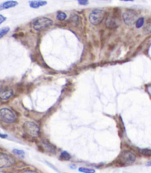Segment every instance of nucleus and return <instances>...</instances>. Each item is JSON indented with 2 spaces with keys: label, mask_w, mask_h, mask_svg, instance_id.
Returning <instances> with one entry per match:
<instances>
[{
  "label": "nucleus",
  "mask_w": 151,
  "mask_h": 173,
  "mask_svg": "<svg viewBox=\"0 0 151 173\" xmlns=\"http://www.w3.org/2000/svg\"><path fill=\"white\" fill-rule=\"evenodd\" d=\"M105 14L106 11L103 9H94L89 15V20L91 24L98 25L104 19Z\"/></svg>",
  "instance_id": "nucleus-3"
},
{
  "label": "nucleus",
  "mask_w": 151,
  "mask_h": 173,
  "mask_svg": "<svg viewBox=\"0 0 151 173\" xmlns=\"http://www.w3.org/2000/svg\"><path fill=\"white\" fill-rule=\"evenodd\" d=\"M60 159L63 160V161H69V160L71 159L70 154L68 153L66 151L62 152L61 154L60 155Z\"/></svg>",
  "instance_id": "nucleus-12"
},
{
  "label": "nucleus",
  "mask_w": 151,
  "mask_h": 173,
  "mask_svg": "<svg viewBox=\"0 0 151 173\" xmlns=\"http://www.w3.org/2000/svg\"><path fill=\"white\" fill-rule=\"evenodd\" d=\"M106 25L109 29H114L119 26V22L114 15H110L106 21Z\"/></svg>",
  "instance_id": "nucleus-8"
},
{
  "label": "nucleus",
  "mask_w": 151,
  "mask_h": 173,
  "mask_svg": "<svg viewBox=\"0 0 151 173\" xmlns=\"http://www.w3.org/2000/svg\"><path fill=\"white\" fill-rule=\"evenodd\" d=\"M78 171L82 173H95L94 169L86 167H80L78 169Z\"/></svg>",
  "instance_id": "nucleus-14"
},
{
  "label": "nucleus",
  "mask_w": 151,
  "mask_h": 173,
  "mask_svg": "<svg viewBox=\"0 0 151 173\" xmlns=\"http://www.w3.org/2000/svg\"><path fill=\"white\" fill-rule=\"evenodd\" d=\"M1 87H2V84H1V82H0V90H1Z\"/></svg>",
  "instance_id": "nucleus-27"
},
{
  "label": "nucleus",
  "mask_w": 151,
  "mask_h": 173,
  "mask_svg": "<svg viewBox=\"0 0 151 173\" xmlns=\"http://www.w3.org/2000/svg\"><path fill=\"white\" fill-rule=\"evenodd\" d=\"M47 2L44 0H36V1H30V6L32 8H39L40 7L46 5Z\"/></svg>",
  "instance_id": "nucleus-11"
},
{
  "label": "nucleus",
  "mask_w": 151,
  "mask_h": 173,
  "mask_svg": "<svg viewBox=\"0 0 151 173\" xmlns=\"http://www.w3.org/2000/svg\"><path fill=\"white\" fill-rule=\"evenodd\" d=\"M13 96V92L12 90H5L0 91V99L6 101Z\"/></svg>",
  "instance_id": "nucleus-10"
},
{
  "label": "nucleus",
  "mask_w": 151,
  "mask_h": 173,
  "mask_svg": "<svg viewBox=\"0 0 151 173\" xmlns=\"http://www.w3.org/2000/svg\"><path fill=\"white\" fill-rule=\"evenodd\" d=\"M52 24L53 21L50 18L47 17H41L34 20V21L33 22V27L36 31H41L50 27V26H52Z\"/></svg>",
  "instance_id": "nucleus-2"
},
{
  "label": "nucleus",
  "mask_w": 151,
  "mask_h": 173,
  "mask_svg": "<svg viewBox=\"0 0 151 173\" xmlns=\"http://www.w3.org/2000/svg\"><path fill=\"white\" fill-rule=\"evenodd\" d=\"M77 1L80 5H86L89 3V0H77Z\"/></svg>",
  "instance_id": "nucleus-21"
},
{
  "label": "nucleus",
  "mask_w": 151,
  "mask_h": 173,
  "mask_svg": "<svg viewBox=\"0 0 151 173\" xmlns=\"http://www.w3.org/2000/svg\"><path fill=\"white\" fill-rule=\"evenodd\" d=\"M22 173H37V172H35V171H33V170H26Z\"/></svg>",
  "instance_id": "nucleus-23"
},
{
  "label": "nucleus",
  "mask_w": 151,
  "mask_h": 173,
  "mask_svg": "<svg viewBox=\"0 0 151 173\" xmlns=\"http://www.w3.org/2000/svg\"><path fill=\"white\" fill-rule=\"evenodd\" d=\"M23 129L27 134L33 137H38L40 133V128L39 125L34 122H25L23 125Z\"/></svg>",
  "instance_id": "nucleus-4"
},
{
  "label": "nucleus",
  "mask_w": 151,
  "mask_h": 173,
  "mask_svg": "<svg viewBox=\"0 0 151 173\" xmlns=\"http://www.w3.org/2000/svg\"><path fill=\"white\" fill-rule=\"evenodd\" d=\"M7 137V134H0V138H2V139H4V138Z\"/></svg>",
  "instance_id": "nucleus-24"
},
{
  "label": "nucleus",
  "mask_w": 151,
  "mask_h": 173,
  "mask_svg": "<svg viewBox=\"0 0 151 173\" xmlns=\"http://www.w3.org/2000/svg\"><path fill=\"white\" fill-rule=\"evenodd\" d=\"M15 163V158L7 153H0V169L8 168Z\"/></svg>",
  "instance_id": "nucleus-5"
},
{
  "label": "nucleus",
  "mask_w": 151,
  "mask_h": 173,
  "mask_svg": "<svg viewBox=\"0 0 151 173\" xmlns=\"http://www.w3.org/2000/svg\"><path fill=\"white\" fill-rule=\"evenodd\" d=\"M9 31H10V28H9L8 27L1 28V29H0V38L4 37L6 34H7V32H8Z\"/></svg>",
  "instance_id": "nucleus-17"
},
{
  "label": "nucleus",
  "mask_w": 151,
  "mask_h": 173,
  "mask_svg": "<svg viewBox=\"0 0 151 173\" xmlns=\"http://www.w3.org/2000/svg\"><path fill=\"white\" fill-rule=\"evenodd\" d=\"M16 115L7 108H2L0 109V120L3 123L11 124L16 121Z\"/></svg>",
  "instance_id": "nucleus-1"
},
{
  "label": "nucleus",
  "mask_w": 151,
  "mask_h": 173,
  "mask_svg": "<svg viewBox=\"0 0 151 173\" xmlns=\"http://www.w3.org/2000/svg\"><path fill=\"white\" fill-rule=\"evenodd\" d=\"M137 13L136 11L133 10H125L123 13L122 15V18H123L124 22L128 26H132L135 24L136 21L137 20Z\"/></svg>",
  "instance_id": "nucleus-7"
},
{
  "label": "nucleus",
  "mask_w": 151,
  "mask_h": 173,
  "mask_svg": "<svg viewBox=\"0 0 151 173\" xmlns=\"http://www.w3.org/2000/svg\"><path fill=\"white\" fill-rule=\"evenodd\" d=\"M144 24V18L143 17H140V18H137V20L135 22V24H136V27L138 29H140L143 27Z\"/></svg>",
  "instance_id": "nucleus-13"
},
{
  "label": "nucleus",
  "mask_w": 151,
  "mask_h": 173,
  "mask_svg": "<svg viewBox=\"0 0 151 173\" xmlns=\"http://www.w3.org/2000/svg\"><path fill=\"white\" fill-rule=\"evenodd\" d=\"M66 17H67L66 14L63 12H60V11L57 13V15H56L57 19L60 21H64L66 18Z\"/></svg>",
  "instance_id": "nucleus-16"
},
{
  "label": "nucleus",
  "mask_w": 151,
  "mask_h": 173,
  "mask_svg": "<svg viewBox=\"0 0 151 173\" xmlns=\"http://www.w3.org/2000/svg\"><path fill=\"white\" fill-rule=\"evenodd\" d=\"M143 32L144 34H150L151 33V21L148 22V23L146 24V26L144 27V29H143Z\"/></svg>",
  "instance_id": "nucleus-18"
},
{
  "label": "nucleus",
  "mask_w": 151,
  "mask_h": 173,
  "mask_svg": "<svg viewBox=\"0 0 151 173\" xmlns=\"http://www.w3.org/2000/svg\"><path fill=\"white\" fill-rule=\"evenodd\" d=\"M146 166H151V161H148L147 163H146Z\"/></svg>",
  "instance_id": "nucleus-25"
},
{
  "label": "nucleus",
  "mask_w": 151,
  "mask_h": 173,
  "mask_svg": "<svg viewBox=\"0 0 151 173\" xmlns=\"http://www.w3.org/2000/svg\"><path fill=\"white\" fill-rule=\"evenodd\" d=\"M13 153L21 157H24V155H25V152L22 150H18V149H14V150H13Z\"/></svg>",
  "instance_id": "nucleus-19"
},
{
  "label": "nucleus",
  "mask_w": 151,
  "mask_h": 173,
  "mask_svg": "<svg viewBox=\"0 0 151 173\" xmlns=\"http://www.w3.org/2000/svg\"><path fill=\"white\" fill-rule=\"evenodd\" d=\"M119 161L122 165H130L135 162L136 155L131 151H124L120 155Z\"/></svg>",
  "instance_id": "nucleus-6"
},
{
  "label": "nucleus",
  "mask_w": 151,
  "mask_h": 173,
  "mask_svg": "<svg viewBox=\"0 0 151 173\" xmlns=\"http://www.w3.org/2000/svg\"><path fill=\"white\" fill-rule=\"evenodd\" d=\"M18 4V2L16 1H13V0H10V1H4L0 4V10H7V9L12 8V7H16Z\"/></svg>",
  "instance_id": "nucleus-9"
},
{
  "label": "nucleus",
  "mask_w": 151,
  "mask_h": 173,
  "mask_svg": "<svg viewBox=\"0 0 151 173\" xmlns=\"http://www.w3.org/2000/svg\"><path fill=\"white\" fill-rule=\"evenodd\" d=\"M140 153L143 155L151 156V150H149V149H142L140 150Z\"/></svg>",
  "instance_id": "nucleus-20"
},
{
  "label": "nucleus",
  "mask_w": 151,
  "mask_h": 173,
  "mask_svg": "<svg viewBox=\"0 0 151 173\" xmlns=\"http://www.w3.org/2000/svg\"><path fill=\"white\" fill-rule=\"evenodd\" d=\"M6 19H7V18H6V17H4V15H2L0 14V24H2L4 21H5Z\"/></svg>",
  "instance_id": "nucleus-22"
},
{
  "label": "nucleus",
  "mask_w": 151,
  "mask_h": 173,
  "mask_svg": "<svg viewBox=\"0 0 151 173\" xmlns=\"http://www.w3.org/2000/svg\"><path fill=\"white\" fill-rule=\"evenodd\" d=\"M120 1H133L134 0H120Z\"/></svg>",
  "instance_id": "nucleus-26"
},
{
  "label": "nucleus",
  "mask_w": 151,
  "mask_h": 173,
  "mask_svg": "<svg viewBox=\"0 0 151 173\" xmlns=\"http://www.w3.org/2000/svg\"><path fill=\"white\" fill-rule=\"evenodd\" d=\"M71 21L72 24H74V26L77 27L79 24V23H80V17L77 15H73L71 17Z\"/></svg>",
  "instance_id": "nucleus-15"
}]
</instances>
